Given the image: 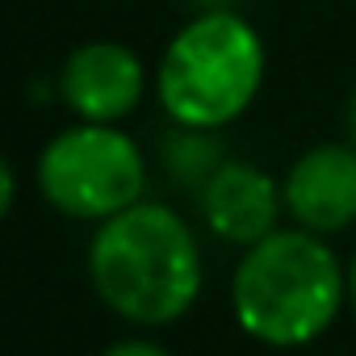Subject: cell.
<instances>
[{
  "instance_id": "cell-2",
  "label": "cell",
  "mask_w": 356,
  "mask_h": 356,
  "mask_svg": "<svg viewBox=\"0 0 356 356\" xmlns=\"http://www.w3.org/2000/svg\"><path fill=\"white\" fill-rule=\"evenodd\" d=\"M348 302V268L335 248L306 227H277L243 248L231 277V314L264 348L314 343Z\"/></svg>"
},
{
  "instance_id": "cell-8",
  "label": "cell",
  "mask_w": 356,
  "mask_h": 356,
  "mask_svg": "<svg viewBox=\"0 0 356 356\" xmlns=\"http://www.w3.org/2000/svg\"><path fill=\"white\" fill-rule=\"evenodd\" d=\"M155 159H159V172L181 193L202 197V189L214 181V172L231 159V151L222 143V130L176 126L172 122V130H163L159 143H155Z\"/></svg>"
},
{
  "instance_id": "cell-11",
  "label": "cell",
  "mask_w": 356,
  "mask_h": 356,
  "mask_svg": "<svg viewBox=\"0 0 356 356\" xmlns=\"http://www.w3.org/2000/svg\"><path fill=\"white\" fill-rule=\"evenodd\" d=\"M343 130H348V143H356V92L343 105Z\"/></svg>"
},
{
  "instance_id": "cell-1",
  "label": "cell",
  "mask_w": 356,
  "mask_h": 356,
  "mask_svg": "<svg viewBox=\"0 0 356 356\" xmlns=\"http://www.w3.org/2000/svg\"><path fill=\"white\" fill-rule=\"evenodd\" d=\"M97 298L130 327L155 331L185 318L202 293V248L193 227L163 202H138L105 222L88 243Z\"/></svg>"
},
{
  "instance_id": "cell-7",
  "label": "cell",
  "mask_w": 356,
  "mask_h": 356,
  "mask_svg": "<svg viewBox=\"0 0 356 356\" xmlns=\"http://www.w3.org/2000/svg\"><path fill=\"white\" fill-rule=\"evenodd\" d=\"M202 218L214 239L231 248H252L281 227L285 189L248 159H227L197 197Z\"/></svg>"
},
{
  "instance_id": "cell-13",
  "label": "cell",
  "mask_w": 356,
  "mask_h": 356,
  "mask_svg": "<svg viewBox=\"0 0 356 356\" xmlns=\"http://www.w3.org/2000/svg\"><path fill=\"white\" fill-rule=\"evenodd\" d=\"M235 0H197V13H206V9H231Z\"/></svg>"
},
{
  "instance_id": "cell-5",
  "label": "cell",
  "mask_w": 356,
  "mask_h": 356,
  "mask_svg": "<svg viewBox=\"0 0 356 356\" xmlns=\"http://www.w3.org/2000/svg\"><path fill=\"white\" fill-rule=\"evenodd\" d=\"M59 92L80 122L118 126L122 118H130L138 109V101L147 92V67L126 42L97 38V42L76 47L63 59Z\"/></svg>"
},
{
  "instance_id": "cell-12",
  "label": "cell",
  "mask_w": 356,
  "mask_h": 356,
  "mask_svg": "<svg viewBox=\"0 0 356 356\" xmlns=\"http://www.w3.org/2000/svg\"><path fill=\"white\" fill-rule=\"evenodd\" d=\"M348 306H352V318H356V252L348 260Z\"/></svg>"
},
{
  "instance_id": "cell-9",
  "label": "cell",
  "mask_w": 356,
  "mask_h": 356,
  "mask_svg": "<svg viewBox=\"0 0 356 356\" xmlns=\"http://www.w3.org/2000/svg\"><path fill=\"white\" fill-rule=\"evenodd\" d=\"M101 356H172V352L163 343H155V339H118Z\"/></svg>"
},
{
  "instance_id": "cell-6",
  "label": "cell",
  "mask_w": 356,
  "mask_h": 356,
  "mask_svg": "<svg viewBox=\"0 0 356 356\" xmlns=\"http://www.w3.org/2000/svg\"><path fill=\"white\" fill-rule=\"evenodd\" d=\"M285 214L293 227L335 235L356 222V143H318L285 172Z\"/></svg>"
},
{
  "instance_id": "cell-4",
  "label": "cell",
  "mask_w": 356,
  "mask_h": 356,
  "mask_svg": "<svg viewBox=\"0 0 356 356\" xmlns=\"http://www.w3.org/2000/svg\"><path fill=\"white\" fill-rule=\"evenodd\" d=\"M34 176L51 210L80 222H105L143 202L147 155L126 130L105 122H80L59 130L42 147Z\"/></svg>"
},
{
  "instance_id": "cell-10",
  "label": "cell",
  "mask_w": 356,
  "mask_h": 356,
  "mask_svg": "<svg viewBox=\"0 0 356 356\" xmlns=\"http://www.w3.org/2000/svg\"><path fill=\"white\" fill-rule=\"evenodd\" d=\"M0 185H5V197H0V210H13L17 206V172H13V163H5L0 168Z\"/></svg>"
},
{
  "instance_id": "cell-3",
  "label": "cell",
  "mask_w": 356,
  "mask_h": 356,
  "mask_svg": "<svg viewBox=\"0 0 356 356\" xmlns=\"http://www.w3.org/2000/svg\"><path fill=\"white\" fill-rule=\"evenodd\" d=\"M264 42L235 9H206L176 30L155 67V97L176 126L222 130L252 109L264 84Z\"/></svg>"
}]
</instances>
